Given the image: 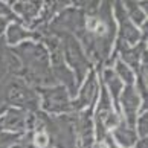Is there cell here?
Returning <instances> with one entry per match:
<instances>
[{
	"label": "cell",
	"mask_w": 148,
	"mask_h": 148,
	"mask_svg": "<svg viewBox=\"0 0 148 148\" xmlns=\"http://www.w3.org/2000/svg\"><path fill=\"white\" fill-rule=\"evenodd\" d=\"M37 144L38 145H45L46 144V138H45V134H40V136H38V138H37Z\"/></svg>",
	"instance_id": "obj_1"
}]
</instances>
